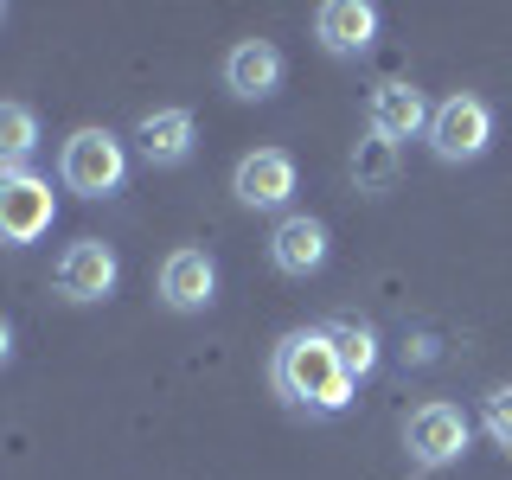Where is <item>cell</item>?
Listing matches in <instances>:
<instances>
[{
	"instance_id": "obj_1",
	"label": "cell",
	"mask_w": 512,
	"mask_h": 480,
	"mask_svg": "<svg viewBox=\"0 0 512 480\" xmlns=\"http://www.w3.org/2000/svg\"><path fill=\"white\" fill-rule=\"evenodd\" d=\"M269 384H276V397L288 410H308V416H340L352 404V378L340 365V352L320 327H295L288 340L276 346V359H269Z\"/></svg>"
},
{
	"instance_id": "obj_2",
	"label": "cell",
	"mask_w": 512,
	"mask_h": 480,
	"mask_svg": "<svg viewBox=\"0 0 512 480\" xmlns=\"http://www.w3.org/2000/svg\"><path fill=\"white\" fill-rule=\"evenodd\" d=\"M58 180H64V192H77V199H109V192H122V180H128V148L109 128H77L58 148Z\"/></svg>"
},
{
	"instance_id": "obj_3",
	"label": "cell",
	"mask_w": 512,
	"mask_h": 480,
	"mask_svg": "<svg viewBox=\"0 0 512 480\" xmlns=\"http://www.w3.org/2000/svg\"><path fill=\"white\" fill-rule=\"evenodd\" d=\"M487 148H493V109L474 90H455L448 103H436V116H429V154L442 167H468Z\"/></svg>"
},
{
	"instance_id": "obj_4",
	"label": "cell",
	"mask_w": 512,
	"mask_h": 480,
	"mask_svg": "<svg viewBox=\"0 0 512 480\" xmlns=\"http://www.w3.org/2000/svg\"><path fill=\"white\" fill-rule=\"evenodd\" d=\"M52 218H58L52 180H39V173H0V244L7 250L39 244L52 231Z\"/></svg>"
},
{
	"instance_id": "obj_5",
	"label": "cell",
	"mask_w": 512,
	"mask_h": 480,
	"mask_svg": "<svg viewBox=\"0 0 512 480\" xmlns=\"http://www.w3.org/2000/svg\"><path fill=\"white\" fill-rule=\"evenodd\" d=\"M116 282H122V263H116V250H109L103 237H77V244L58 256V269H52V288L71 301V308H96V301H109Z\"/></svg>"
},
{
	"instance_id": "obj_6",
	"label": "cell",
	"mask_w": 512,
	"mask_h": 480,
	"mask_svg": "<svg viewBox=\"0 0 512 480\" xmlns=\"http://www.w3.org/2000/svg\"><path fill=\"white\" fill-rule=\"evenodd\" d=\"M295 186H301V167H295L288 148H250L231 173L237 205H250V212H282V205L295 199Z\"/></svg>"
},
{
	"instance_id": "obj_7",
	"label": "cell",
	"mask_w": 512,
	"mask_h": 480,
	"mask_svg": "<svg viewBox=\"0 0 512 480\" xmlns=\"http://www.w3.org/2000/svg\"><path fill=\"white\" fill-rule=\"evenodd\" d=\"M468 442H474V429L455 404H423V410H410V423H404V448H410L416 468H448V461L468 455Z\"/></svg>"
},
{
	"instance_id": "obj_8",
	"label": "cell",
	"mask_w": 512,
	"mask_h": 480,
	"mask_svg": "<svg viewBox=\"0 0 512 480\" xmlns=\"http://www.w3.org/2000/svg\"><path fill=\"white\" fill-rule=\"evenodd\" d=\"M327 256H333V237H327V224L308 218V212H288L276 231H269V263H276L282 276H295V282L320 276Z\"/></svg>"
},
{
	"instance_id": "obj_9",
	"label": "cell",
	"mask_w": 512,
	"mask_h": 480,
	"mask_svg": "<svg viewBox=\"0 0 512 480\" xmlns=\"http://www.w3.org/2000/svg\"><path fill=\"white\" fill-rule=\"evenodd\" d=\"M288 64L269 39H237L231 52H224V90L237 96V103H269V96L282 90Z\"/></svg>"
},
{
	"instance_id": "obj_10",
	"label": "cell",
	"mask_w": 512,
	"mask_h": 480,
	"mask_svg": "<svg viewBox=\"0 0 512 480\" xmlns=\"http://www.w3.org/2000/svg\"><path fill=\"white\" fill-rule=\"evenodd\" d=\"M429 96L404 84V77H384V84L372 90V103H365V122H372V135H384L397 148V141H410V135H429Z\"/></svg>"
},
{
	"instance_id": "obj_11",
	"label": "cell",
	"mask_w": 512,
	"mask_h": 480,
	"mask_svg": "<svg viewBox=\"0 0 512 480\" xmlns=\"http://www.w3.org/2000/svg\"><path fill=\"white\" fill-rule=\"evenodd\" d=\"M160 301H167L173 314H205L218 301V263L205 250H173L167 263H160Z\"/></svg>"
},
{
	"instance_id": "obj_12",
	"label": "cell",
	"mask_w": 512,
	"mask_h": 480,
	"mask_svg": "<svg viewBox=\"0 0 512 480\" xmlns=\"http://www.w3.org/2000/svg\"><path fill=\"white\" fill-rule=\"evenodd\" d=\"M192 148H199V116L192 109H148L135 122V154L148 167H186Z\"/></svg>"
},
{
	"instance_id": "obj_13",
	"label": "cell",
	"mask_w": 512,
	"mask_h": 480,
	"mask_svg": "<svg viewBox=\"0 0 512 480\" xmlns=\"http://www.w3.org/2000/svg\"><path fill=\"white\" fill-rule=\"evenodd\" d=\"M314 39L320 52L333 58H365L378 39V7L372 0H327V7L314 13Z\"/></svg>"
},
{
	"instance_id": "obj_14",
	"label": "cell",
	"mask_w": 512,
	"mask_h": 480,
	"mask_svg": "<svg viewBox=\"0 0 512 480\" xmlns=\"http://www.w3.org/2000/svg\"><path fill=\"white\" fill-rule=\"evenodd\" d=\"M352 186L365 192V199H378V192H391L397 186V173H404V160H397V148L384 135H372V128H365V141H352Z\"/></svg>"
},
{
	"instance_id": "obj_15",
	"label": "cell",
	"mask_w": 512,
	"mask_h": 480,
	"mask_svg": "<svg viewBox=\"0 0 512 480\" xmlns=\"http://www.w3.org/2000/svg\"><path fill=\"white\" fill-rule=\"evenodd\" d=\"M39 154V116L26 103H0V173H26Z\"/></svg>"
},
{
	"instance_id": "obj_16",
	"label": "cell",
	"mask_w": 512,
	"mask_h": 480,
	"mask_svg": "<svg viewBox=\"0 0 512 480\" xmlns=\"http://www.w3.org/2000/svg\"><path fill=\"white\" fill-rule=\"evenodd\" d=\"M320 333L333 340V352H340V365L352 378H372L378 372V333L365 327V320H320Z\"/></svg>"
},
{
	"instance_id": "obj_17",
	"label": "cell",
	"mask_w": 512,
	"mask_h": 480,
	"mask_svg": "<svg viewBox=\"0 0 512 480\" xmlns=\"http://www.w3.org/2000/svg\"><path fill=\"white\" fill-rule=\"evenodd\" d=\"M480 423H487V436L512 448V384H493L487 397H480Z\"/></svg>"
},
{
	"instance_id": "obj_18",
	"label": "cell",
	"mask_w": 512,
	"mask_h": 480,
	"mask_svg": "<svg viewBox=\"0 0 512 480\" xmlns=\"http://www.w3.org/2000/svg\"><path fill=\"white\" fill-rule=\"evenodd\" d=\"M0 365H13V320L0 314Z\"/></svg>"
},
{
	"instance_id": "obj_19",
	"label": "cell",
	"mask_w": 512,
	"mask_h": 480,
	"mask_svg": "<svg viewBox=\"0 0 512 480\" xmlns=\"http://www.w3.org/2000/svg\"><path fill=\"white\" fill-rule=\"evenodd\" d=\"M0 20H7V7H0Z\"/></svg>"
}]
</instances>
